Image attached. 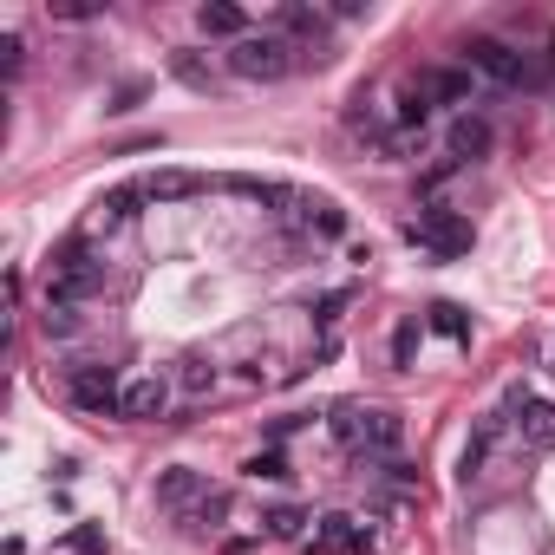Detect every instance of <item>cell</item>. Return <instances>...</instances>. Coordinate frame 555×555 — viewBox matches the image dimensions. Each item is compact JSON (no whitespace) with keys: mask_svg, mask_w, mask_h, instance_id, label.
I'll return each mask as SVG.
<instances>
[{"mask_svg":"<svg viewBox=\"0 0 555 555\" xmlns=\"http://www.w3.org/2000/svg\"><path fill=\"white\" fill-rule=\"evenodd\" d=\"M327 431L340 444H347L353 458H379V451H392L399 444V412L392 405H366V399H340L333 405V418H327Z\"/></svg>","mask_w":555,"mask_h":555,"instance_id":"6da1fadb","label":"cell"},{"mask_svg":"<svg viewBox=\"0 0 555 555\" xmlns=\"http://www.w3.org/2000/svg\"><path fill=\"white\" fill-rule=\"evenodd\" d=\"M105 288V255L92 249V242H59L53 255H46V301H66L79 307L85 294Z\"/></svg>","mask_w":555,"mask_h":555,"instance_id":"7a4b0ae2","label":"cell"},{"mask_svg":"<svg viewBox=\"0 0 555 555\" xmlns=\"http://www.w3.org/2000/svg\"><path fill=\"white\" fill-rule=\"evenodd\" d=\"M405 242L425 255H438V262H458V255H471L477 229L458 216V209H444V203H425L418 216H405Z\"/></svg>","mask_w":555,"mask_h":555,"instance_id":"3957f363","label":"cell"},{"mask_svg":"<svg viewBox=\"0 0 555 555\" xmlns=\"http://www.w3.org/2000/svg\"><path fill=\"white\" fill-rule=\"evenodd\" d=\"M229 72H236V79H288L294 66H301V46L294 40H281V33H249V40H236L229 46Z\"/></svg>","mask_w":555,"mask_h":555,"instance_id":"277c9868","label":"cell"},{"mask_svg":"<svg viewBox=\"0 0 555 555\" xmlns=\"http://www.w3.org/2000/svg\"><path fill=\"white\" fill-rule=\"evenodd\" d=\"M125 386H131V379L118 373V366H105V360H85V366H72V373H66L72 405L92 412V418H125Z\"/></svg>","mask_w":555,"mask_h":555,"instance_id":"5b68a950","label":"cell"},{"mask_svg":"<svg viewBox=\"0 0 555 555\" xmlns=\"http://www.w3.org/2000/svg\"><path fill=\"white\" fill-rule=\"evenodd\" d=\"M458 53H464V66H471V72H484L490 85H529V59L516 53L510 40H490V33H471V40H464Z\"/></svg>","mask_w":555,"mask_h":555,"instance_id":"8992f818","label":"cell"},{"mask_svg":"<svg viewBox=\"0 0 555 555\" xmlns=\"http://www.w3.org/2000/svg\"><path fill=\"white\" fill-rule=\"evenodd\" d=\"M503 418L523 444H555V399H542L536 386H510L503 392Z\"/></svg>","mask_w":555,"mask_h":555,"instance_id":"52a82bcc","label":"cell"},{"mask_svg":"<svg viewBox=\"0 0 555 555\" xmlns=\"http://www.w3.org/2000/svg\"><path fill=\"white\" fill-rule=\"evenodd\" d=\"M307 549H314V555H366V549H373V529H366L360 516H347V510H327V516H314Z\"/></svg>","mask_w":555,"mask_h":555,"instance_id":"ba28073f","label":"cell"},{"mask_svg":"<svg viewBox=\"0 0 555 555\" xmlns=\"http://www.w3.org/2000/svg\"><path fill=\"white\" fill-rule=\"evenodd\" d=\"M327 27H333L327 7H307V0H281V7H275V33H281V40H294L301 53H314V46L327 40Z\"/></svg>","mask_w":555,"mask_h":555,"instance_id":"9c48e42d","label":"cell"},{"mask_svg":"<svg viewBox=\"0 0 555 555\" xmlns=\"http://www.w3.org/2000/svg\"><path fill=\"white\" fill-rule=\"evenodd\" d=\"M209 490H216V484H209V477H203V471H190V464H170V471H164V477H157V503H164V510H170V516H183V510H196V503H203V497H209Z\"/></svg>","mask_w":555,"mask_h":555,"instance_id":"30bf717a","label":"cell"},{"mask_svg":"<svg viewBox=\"0 0 555 555\" xmlns=\"http://www.w3.org/2000/svg\"><path fill=\"white\" fill-rule=\"evenodd\" d=\"M412 85L431 98V105H471V66H425V72H412Z\"/></svg>","mask_w":555,"mask_h":555,"instance_id":"8fae6325","label":"cell"},{"mask_svg":"<svg viewBox=\"0 0 555 555\" xmlns=\"http://www.w3.org/2000/svg\"><path fill=\"white\" fill-rule=\"evenodd\" d=\"M288 222H301L314 242H340V236H347V209L333 203V196H301Z\"/></svg>","mask_w":555,"mask_h":555,"instance_id":"7c38bea8","label":"cell"},{"mask_svg":"<svg viewBox=\"0 0 555 555\" xmlns=\"http://www.w3.org/2000/svg\"><path fill=\"white\" fill-rule=\"evenodd\" d=\"M503 431H510V418H503V412L477 418V431L464 438V458H458V477H464V484H477V477H484V464H490V451H497Z\"/></svg>","mask_w":555,"mask_h":555,"instance_id":"4fadbf2b","label":"cell"},{"mask_svg":"<svg viewBox=\"0 0 555 555\" xmlns=\"http://www.w3.org/2000/svg\"><path fill=\"white\" fill-rule=\"evenodd\" d=\"M196 27L209 33V40H249V14H242L236 0H203V7H196Z\"/></svg>","mask_w":555,"mask_h":555,"instance_id":"5bb4252c","label":"cell"},{"mask_svg":"<svg viewBox=\"0 0 555 555\" xmlns=\"http://www.w3.org/2000/svg\"><path fill=\"white\" fill-rule=\"evenodd\" d=\"M144 203H190L196 190H203V177L196 170H151V177H138Z\"/></svg>","mask_w":555,"mask_h":555,"instance_id":"9a60e30c","label":"cell"},{"mask_svg":"<svg viewBox=\"0 0 555 555\" xmlns=\"http://www.w3.org/2000/svg\"><path fill=\"white\" fill-rule=\"evenodd\" d=\"M164 412H170V379L144 373L125 386V418H164Z\"/></svg>","mask_w":555,"mask_h":555,"instance_id":"2e32d148","label":"cell"},{"mask_svg":"<svg viewBox=\"0 0 555 555\" xmlns=\"http://www.w3.org/2000/svg\"><path fill=\"white\" fill-rule=\"evenodd\" d=\"M490 138H497V131H490V118L458 111V125H451V157H458V164H477V157L490 151Z\"/></svg>","mask_w":555,"mask_h":555,"instance_id":"e0dca14e","label":"cell"},{"mask_svg":"<svg viewBox=\"0 0 555 555\" xmlns=\"http://www.w3.org/2000/svg\"><path fill=\"white\" fill-rule=\"evenodd\" d=\"M229 510H236V490H209L203 503H196V510H183L177 523L190 529V536H216L222 523H229Z\"/></svg>","mask_w":555,"mask_h":555,"instance_id":"ac0fdd59","label":"cell"},{"mask_svg":"<svg viewBox=\"0 0 555 555\" xmlns=\"http://www.w3.org/2000/svg\"><path fill=\"white\" fill-rule=\"evenodd\" d=\"M138 203H144V190H138V183H118V190H105V196H98L92 229H125V222L138 216Z\"/></svg>","mask_w":555,"mask_h":555,"instance_id":"d6986e66","label":"cell"},{"mask_svg":"<svg viewBox=\"0 0 555 555\" xmlns=\"http://www.w3.org/2000/svg\"><path fill=\"white\" fill-rule=\"evenodd\" d=\"M307 523L314 516L301 503H275V510H262V542H307Z\"/></svg>","mask_w":555,"mask_h":555,"instance_id":"ffe728a7","label":"cell"},{"mask_svg":"<svg viewBox=\"0 0 555 555\" xmlns=\"http://www.w3.org/2000/svg\"><path fill=\"white\" fill-rule=\"evenodd\" d=\"M425 327L444 333V340H471V314H464L458 301H431L425 307Z\"/></svg>","mask_w":555,"mask_h":555,"instance_id":"44dd1931","label":"cell"},{"mask_svg":"<svg viewBox=\"0 0 555 555\" xmlns=\"http://www.w3.org/2000/svg\"><path fill=\"white\" fill-rule=\"evenodd\" d=\"M177 386L190 392V399H203V392H216V360H203V353H190V360L177 366Z\"/></svg>","mask_w":555,"mask_h":555,"instance_id":"7402d4cb","label":"cell"},{"mask_svg":"<svg viewBox=\"0 0 555 555\" xmlns=\"http://www.w3.org/2000/svg\"><path fill=\"white\" fill-rule=\"evenodd\" d=\"M242 477H255V484H288V458H281V451H275V444H268V451H255V458L249 464H242Z\"/></svg>","mask_w":555,"mask_h":555,"instance_id":"603a6c76","label":"cell"},{"mask_svg":"<svg viewBox=\"0 0 555 555\" xmlns=\"http://www.w3.org/2000/svg\"><path fill=\"white\" fill-rule=\"evenodd\" d=\"M418 340H425V320L405 314L399 327H392V366H412L418 360Z\"/></svg>","mask_w":555,"mask_h":555,"instance_id":"cb8c5ba5","label":"cell"},{"mask_svg":"<svg viewBox=\"0 0 555 555\" xmlns=\"http://www.w3.org/2000/svg\"><path fill=\"white\" fill-rule=\"evenodd\" d=\"M170 72H177L183 85H196V92H209V85H216V72H209L203 53H190V46H177V53H170Z\"/></svg>","mask_w":555,"mask_h":555,"instance_id":"d4e9b609","label":"cell"},{"mask_svg":"<svg viewBox=\"0 0 555 555\" xmlns=\"http://www.w3.org/2000/svg\"><path fill=\"white\" fill-rule=\"evenodd\" d=\"M40 327H46V340H72V333H79V307L46 301V307H40Z\"/></svg>","mask_w":555,"mask_h":555,"instance_id":"484cf974","label":"cell"},{"mask_svg":"<svg viewBox=\"0 0 555 555\" xmlns=\"http://www.w3.org/2000/svg\"><path fill=\"white\" fill-rule=\"evenodd\" d=\"M347 307H353V288H333V294H320V301H314V327L333 340V327H340V314H347Z\"/></svg>","mask_w":555,"mask_h":555,"instance_id":"4316f807","label":"cell"},{"mask_svg":"<svg viewBox=\"0 0 555 555\" xmlns=\"http://www.w3.org/2000/svg\"><path fill=\"white\" fill-rule=\"evenodd\" d=\"M20 66H27V40L20 33H0V79H20Z\"/></svg>","mask_w":555,"mask_h":555,"instance_id":"83f0119b","label":"cell"},{"mask_svg":"<svg viewBox=\"0 0 555 555\" xmlns=\"http://www.w3.org/2000/svg\"><path fill=\"white\" fill-rule=\"evenodd\" d=\"M66 555H105V529H98V523H79V529L66 536Z\"/></svg>","mask_w":555,"mask_h":555,"instance_id":"f1b7e54d","label":"cell"},{"mask_svg":"<svg viewBox=\"0 0 555 555\" xmlns=\"http://www.w3.org/2000/svg\"><path fill=\"white\" fill-rule=\"evenodd\" d=\"M458 170H464V164H458V157H444V164H431V170H425V177H418V196H438V190H444V183L458 177Z\"/></svg>","mask_w":555,"mask_h":555,"instance_id":"f546056e","label":"cell"},{"mask_svg":"<svg viewBox=\"0 0 555 555\" xmlns=\"http://www.w3.org/2000/svg\"><path fill=\"white\" fill-rule=\"evenodd\" d=\"M307 425H314V412H281V418H268V444L294 438V431H307Z\"/></svg>","mask_w":555,"mask_h":555,"instance_id":"4dcf8cb0","label":"cell"},{"mask_svg":"<svg viewBox=\"0 0 555 555\" xmlns=\"http://www.w3.org/2000/svg\"><path fill=\"white\" fill-rule=\"evenodd\" d=\"M379 484H392V490H418V471H412V464H399V458H392V464H379Z\"/></svg>","mask_w":555,"mask_h":555,"instance_id":"1f68e13d","label":"cell"},{"mask_svg":"<svg viewBox=\"0 0 555 555\" xmlns=\"http://www.w3.org/2000/svg\"><path fill=\"white\" fill-rule=\"evenodd\" d=\"M138 98H144V85H125V92L111 98V105H105V111H131V105H138Z\"/></svg>","mask_w":555,"mask_h":555,"instance_id":"d6a6232c","label":"cell"},{"mask_svg":"<svg viewBox=\"0 0 555 555\" xmlns=\"http://www.w3.org/2000/svg\"><path fill=\"white\" fill-rule=\"evenodd\" d=\"M255 542H262V536H222V555H249Z\"/></svg>","mask_w":555,"mask_h":555,"instance_id":"836d02e7","label":"cell"},{"mask_svg":"<svg viewBox=\"0 0 555 555\" xmlns=\"http://www.w3.org/2000/svg\"><path fill=\"white\" fill-rule=\"evenodd\" d=\"M549 373H555V340H549Z\"/></svg>","mask_w":555,"mask_h":555,"instance_id":"e575fe53","label":"cell"}]
</instances>
